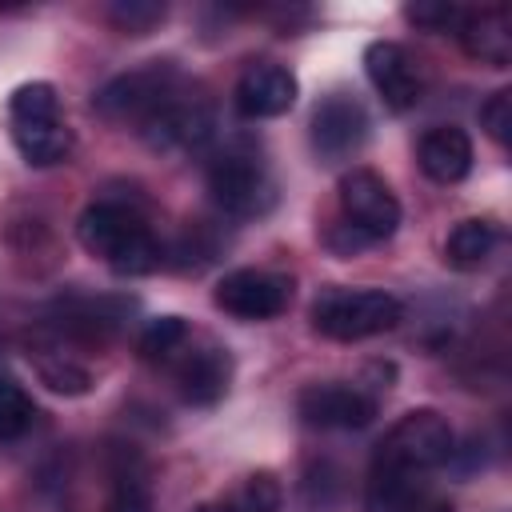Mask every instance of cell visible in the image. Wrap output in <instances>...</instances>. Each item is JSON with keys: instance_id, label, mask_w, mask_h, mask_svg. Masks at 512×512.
<instances>
[{"instance_id": "6da1fadb", "label": "cell", "mask_w": 512, "mask_h": 512, "mask_svg": "<svg viewBox=\"0 0 512 512\" xmlns=\"http://www.w3.org/2000/svg\"><path fill=\"white\" fill-rule=\"evenodd\" d=\"M80 244L120 276H148L168 260V248L152 232L148 216L116 196L92 200L76 220Z\"/></svg>"}, {"instance_id": "7a4b0ae2", "label": "cell", "mask_w": 512, "mask_h": 512, "mask_svg": "<svg viewBox=\"0 0 512 512\" xmlns=\"http://www.w3.org/2000/svg\"><path fill=\"white\" fill-rule=\"evenodd\" d=\"M8 124H12V144L32 168H52L64 164L72 152V128L60 120V96L48 80L20 84L8 96Z\"/></svg>"}, {"instance_id": "3957f363", "label": "cell", "mask_w": 512, "mask_h": 512, "mask_svg": "<svg viewBox=\"0 0 512 512\" xmlns=\"http://www.w3.org/2000/svg\"><path fill=\"white\" fill-rule=\"evenodd\" d=\"M184 72L172 60H148L140 68H128L120 76H112L96 96L92 108L96 116H104L108 124H128L132 132H144L148 120L184 88Z\"/></svg>"}, {"instance_id": "277c9868", "label": "cell", "mask_w": 512, "mask_h": 512, "mask_svg": "<svg viewBox=\"0 0 512 512\" xmlns=\"http://www.w3.org/2000/svg\"><path fill=\"white\" fill-rule=\"evenodd\" d=\"M208 192H212L216 208L236 220L264 216L276 204V180H272L264 156L244 140L220 148L208 160Z\"/></svg>"}, {"instance_id": "5b68a950", "label": "cell", "mask_w": 512, "mask_h": 512, "mask_svg": "<svg viewBox=\"0 0 512 512\" xmlns=\"http://www.w3.org/2000/svg\"><path fill=\"white\" fill-rule=\"evenodd\" d=\"M404 304L384 288H324L312 300V328L328 340L352 344L396 328Z\"/></svg>"}, {"instance_id": "8992f818", "label": "cell", "mask_w": 512, "mask_h": 512, "mask_svg": "<svg viewBox=\"0 0 512 512\" xmlns=\"http://www.w3.org/2000/svg\"><path fill=\"white\" fill-rule=\"evenodd\" d=\"M452 456H456V436H452L448 420L440 412H432V408H416V412H404L384 432V440L376 444L372 460L428 476L432 468L448 464Z\"/></svg>"}, {"instance_id": "52a82bcc", "label": "cell", "mask_w": 512, "mask_h": 512, "mask_svg": "<svg viewBox=\"0 0 512 512\" xmlns=\"http://www.w3.org/2000/svg\"><path fill=\"white\" fill-rule=\"evenodd\" d=\"M340 212V224H348L364 244H380L400 228V200L372 168H352L340 176Z\"/></svg>"}, {"instance_id": "ba28073f", "label": "cell", "mask_w": 512, "mask_h": 512, "mask_svg": "<svg viewBox=\"0 0 512 512\" xmlns=\"http://www.w3.org/2000/svg\"><path fill=\"white\" fill-rule=\"evenodd\" d=\"M176 392L184 404L192 408H212L224 400L228 384H232V356L224 344H216L212 336H196L188 332V340L180 344V352L168 360Z\"/></svg>"}, {"instance_id": "9c48e42d", "label": "cell", "mask_w": 512, "mask_h": 512, "mask_svg": "<svg viewBox=\"0 0 512 512\" xmlns=\"http://www.w3.org/2000/svg\"><path fill=\"white\" fill-rule=\"evenodd\" d=\"M128 312L132 300H116V296H60L52 304V320L44 324V332H52L72 348H104L124 328Z\"/></svg>"}, {"instance_id": "30bf717a", "label": "cell", "mask_w": 512, "mask_h": 512, "mask_svg": "<svg viewBox=\"0 0 512 512\" xmlns=\"http://www.w3.org/2000/svg\"><path fill=\"white\" fill-rule=\"evenodd\" d=\"M212 300L220 312L236 320H272L292 304V276L264 268H236L216 284Z\"/></svg>"}, {"instance_id": "8fae6325", "label": "cell", "mask_w": 512, "mask_h": 512, "mask_svg": "<svg viewBox=\"0 0 512 512\" xmlns=\"http://www.w3.org/2000/svg\"><path fill=\"white\" fill-rule=\"evenodd\" d=\"M296 412L308 428H328V432H352L372 424L376 416V396L364 392L360 384H340V380H324V384H308L296 396Z\"/></svg>"}, {"instance_id": "7c38bea8", "label": "cell", "mask_w": 512, "mask_h": 512, "mask_svg": "<svg viewBox=\"0 0 512 512\" xmlns=\"http://www.w3.org/2000/svg\"><path fill=\"white\" fill-rule=\"evenodd\" d=\"M212 128H216L212 104H208L204 96H196L192 84H184V88L148 120V128H144L140 136H144L156 152H192V148H200V144L212 140Z\"/></svg>"}, {"instance_id": "4fadbf2b", "label": "cell", "mask_w": 512, "mask_h": 512, "mask_svg": "<svg viewBox=\"0 0 512 512\" xmlns=\"http://www.w3.org/2000/svg\"><path fill=\"white\" fill-rule=\"evenodd\" d=\"M368 140V112L352 92H328L312 112V148L320 160H348Z\"/></svg>"}, {"instance_id": "5bb4252c", "label": "cell", "mask_w": 512, "mask_h": 512, "mask_svg": "<svg viewBox=\"0 0 512 512\" xmlns=\"http://www.w3.org/2000/svg\"><path fill=\"white\" fill-rule=\"evenodd\" d=\"M296 92H300V84L284 64L252 60L236 80L232 104L244 120H272V116H284L296 104Z\"/></svg>"}, {"instance_id": "9a60e30c", "label": "cell", "mask_w": 512, "mask_h": 512, "mask_svg": "<svg viewBox=\"0 0 512 512\" xmlns=\"http://www.w3.org/2000/svg\"><path fill=\"white\" fill-rule=\"evenodd\" d=\"M364 72H368L372 88L380 92V100L392 112L416 108L424 84H420V72H416V64H412V56H408L404 44H396V40H372L364 48Z\"/></svg>"}, {"instance_id": "2e32d148", "label": "cell", "mask_w": 512, "mask_h": 512, "mask_svg": "<svg viewBox=\"0 0 512 512\" xmlns=\"http://www.w3.org/2000/svg\"><path fill=\"white\" fill-rule=\"evenodd\" d=\"M456 36L464 44V52L480 64L492 68H508L512 60V16L504 4H488V8H464Z\"/></svg>"}, {"instance_id": "e0dca14e", "label": "cell", "mask_w": 512, "mask_h": 512, "mask_svg": "<svg viewBox=\"0 0 512 512\" xmlns=\"http://www.w3.org/2000/svg\"><path fill=\"white\" fill-rule=\"evenodd\" d=\"M416 160H420V172L428 180H436V184H460L472 172V140H468L464 128L440 124V128H432V132L420 136Z\"/></svg>"}, {"instance_id": "ac0fdd59", "label": "cell", "mask_w": 512, "mask_h": 512, "mask_svg": "<svg viewBox=\"0 0 512 512\" xmlns=\"http://www.w3.org/2000/svg\"><path fill=\"white\" fill-rule=\"evenodd\" d=\"M72 344H64V340H56L52 332H36L32 340H28V360H32V368H36V376H40V384H48L52 392H60V396H84L88 388H92V372L76 360V352H68Z\"/></svg>"}, {"instance_id": "d6986e66", "label": "cell", "mask_w": 512, "mask_h": 512, "mask_svg": "<svg viewBox=\"0 0 512 512\" xmlns=\"http://www.w3.org/2000/svg\"><path fill=\"white\" fill-rule=\"evenodd\" d=\"M424 504V476L392 464H376L364 484V512H416Z\"/></svg>"}, {"instance_id": "ffe728a7", "label": "cell", "mask_w": 512, "mask_h": 512, "mask_svg": "<svg viewBox=\"0 0 512 512\" xmlns=\"http://www.w3.org/2000/svg\"><path fill=\"white\" fill-rule=\"evenodd\" d=\"M108 500L104 512H152V484H148V468L132 448L112 452L108 460Z\"/></svg>"}, {"instance_id": "44dd1931", "label": "cell", "mask_w": 512, "mask_h": 512, "mask_svg": "<svg viewBox=\"0 0 512 512\" xmlns=\"http://www.w3.org/2000/svg\"><path fill=\"white\" fill-rule=\"evenodd\" d=\"M496 244H500L496 220H488V216H468V220H460V224L448 232V240H444V260H448L452 268H460V272H472V268H480V264L496 252Z\"/></svg>"}, {"instance_id": "7402d4cb", "label": "cell", "mask_w": 512, "mask_h": 512, "mask_svg": "<svg viewBox=\"0 0 512 512\" xmlns=\"http://www.w3.org/2000/svg\"><path fill=\"white\" fill-rule=\"evenodd\" d=\"M36 420V404L24 392V384L8 372H0V444L20 440Z\"/></svg>"}, {"instance_id": "603a6c76", "label": "cell", "mask_w": 512, "mask_h": 512, "mask_svg": "<svg viewBox=\"0 0 512 512\" xmlns=\"http://www.w3.org/2000/svg\"><path fill=\"white\" fill-rule=\"evenodd\" d=\"M188 332H192V328H188L180 316H156V320L144 324L136 348H140L144 360H152V364H168V360L180 352V344L188 340Z\"/></svg>"}, {"instance_id": "cb8c5ba5", "label": "cell", "mask_w": 512, "mask_h": 512, "mask_svg": "<svg viewBox=\"0 0 512 512\" xmlns=\"http://www.w3.org/2000/svg\"><path fill=\"white\" fill-rule=\"evenodd\" d=\"M164 16H168V4H160V0H116V4H108V20L124 36H148L164 24Z\"/></svg>"}, {"instance_id": "d4e9b609", "label": "cell", "mask_w": 512, "mask_h": 512, "mask_svg": "<svg viewBox=\"0 0 512 512\" xmlns=\"http://www.w3.org/2000/svg\"><path fill=\"white\" fill-rule=\"evenodd\" d=\"M220 256V236H212V224H204V220H196V224H188V232L180 236V244L172 248V264L176 268H184V272H196V268H204V264H212Z\"/></svg>"}, {"instance_id": "484cf974", "label": "cell", "mask_w": 512, "mask_h": 512, "mask_svg": "<svg viewBox=\"0 0 512 512\" xmlns=\"http://www.w3.org/2000/svg\"><path fill=\"white\" fill-rule=\"evenodd\" d=\"M340 488H344L340 484V468L320 460V464H308V472L300 480V500H304L308 512H328V508H336Z\"/></svg>"}, {"instance_id": "4316f807", "label": "cell", "mask_w": 512, "mask_h": 512, "mask_svg": "<svg viewBox=\"0 0 512 512\" xmlns=\"http://www.w3.org/2000/svg\"><path fill=\"white\" fill-rule=\"evenodd\" d=\"M280 504H284V492L272 472H252L232 496V512H280Z\"/></svg>"}, {"instance_id": "83f0119b", "label": "cell", "mask_w": 512, "mask_h": 512, "mask_svg": "<svg viewBox=\"0 0 512 512\" xmlns=\"http://www.w3.org/2000/svg\"><path fill=\"white\" fill-rule=\"evenodd\" d=\"M480 124H484V132H488L496 144H508V140H512V92H508V88H500V92H492V96L484 100Z\"/></svg>"}, {"instance_id": "f1b7e54d", "label": "cell", "mask_w": 512, "mask_h": 512, "mask_svg": "<svg viewBox=\"0 0 512 512\" xmlns=\"http://www.w3.org/2000/svg\"><path fill=\"white\" fill-rule=\"evenodd\" d=\"M404 16H408L412 24H420V28H428V32H448V28L456 32L464 8H460V4H432V0H420V4H408Z\"/></svg>"}, {"instance_id": "f546056e", "label": "cell", "mask_w": 512, "mask_h": 512, "mask_svg": "<svg viewBox=\"0 0 512 512\" xmlns=\"http://www.w3.org/2000/svg\"><path fill=\"white\" fill-rule=\"evenodd\" d=\"M192 512H232V500H204V504H196Z\"/></svg>"}, {"instance_id": "4dcf8cb0", "label": "cell", "mask_w": 512, "mask_h": 512, "mask_svg": "<svg viewBox=\"0 0 512 512\" xmlns=\"http://www.w3.org/2000/svg\"><path fill=\"white\" fill-rule=\"evenodd\" d=\"M416 512H456V508H452L448 500H424V504H420Z\"/></svg>"}]
</instances>
